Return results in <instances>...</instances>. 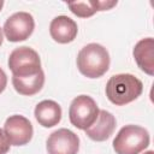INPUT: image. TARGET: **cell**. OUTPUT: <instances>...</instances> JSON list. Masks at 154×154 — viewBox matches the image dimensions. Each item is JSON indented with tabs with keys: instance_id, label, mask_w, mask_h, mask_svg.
Instances as JSON below:
<instances>
[{
	"instance_id": "16",
	"label": "cell",
	"mask_w": 154,
	"mask_h": 154,
	"mask_svg": "<svg viewBox=\"0 0 154 154\" xmlns=\"http://www.w3.org/2000/svg\"><path fill=\"white\" fill-rule=\"evenodd\" d=\"M6 85H7V76H6L5 71L0 67V94L5 90Z\"/></svg>"
},
{
	"instance_id": "13",
	"label": "cell",
	"mask_w": 154,
	"mask_h": 154,
	"mask_svg": "<svg viewBox=\"0 0 154 154\" xmlns=\"http://www.w3.org/2000/svg\"><path fill=\"white\" fill-rule=\"evenodd\" d=\"M12 84L16 91L20 95H25V96L35 95L42 89L45 84V72L43 70H41L30 76H23V77L12 76Z\"/></svg>"
},
{
	"instance_id": "18",
	"label": "cell",
	"mask_w": 154,
	"mask_h": 154,
	"mask_svg": "<svg viewBox=\"0 0 154 154\" xmlns=\"http://www.w3.org/2000/svg\"><path fill=\"white\" fill-rule=\"evenodd\" d=\"M2 6H4V1H2V0H0V11H1Z\"/></svg>"
},
{
	"instance_id": "19",
	"label": "cell",
	"mask_w": 154,
	"mask_h": 154,
	"mask_svg": "<svg viewBox=\"0 0 154 154\" xmlns=\"http://www.w3.org/2000/svg\"><path fill=\"white\" fill-rule=\"evenodd\" d=\"M143 154H154V152H153V150H148V152H146V153H143Z\"/></svg>"
},
{
	"instance_id": "9",
	"label": "cell",
	"mask_w": 154,
	"mask_h": 154,
	"mask_svg": "<svg viewBox=\"0 0 154 154\" xmlns=\"http://www.w3.org/2000/svg\"><path fill=\"white\" fill-rule=\"evenodd\" d=\"M116 124H117L116 118L111 112L106 109H100L95 122L84 131L90 140L96 142H102L111 137V135L116 129Z\"/></svg>"
},
{
	"instance_id": "10",
	"label": "cell",
	"mask_w": 154,
	"mask_h": 154,
	"mask_svg": "<svg viewBox=\"0 0 154 154\" xmlns=\"http://www.w3.org/2000/svg\"><path fill=\"white\" fill-rule=\"evenodd\" d=\"M78 32L77 23L67 16H57L49 24L51 37L58 43L72 42Z\"/></svg>"
},
{
	"instance_id": "2",
	"label": "cell",
	"mask_w": 154,
	"mask_h": 154,
	"mask_svg": "<svg viewBox=\"0 0 154 154\" xmlns=\"http://www.w3.org/2000/svg\"><path fill=\"white\" fill-rule=\"evenodd\" d=\"M109 63L108 51L99 43H88L77 54V67L88 78L103 76L108 71Z\"/></svg>"
},
{
	"instance_id": "11",
	"label": "cell",
	"mask_w": 154,
	"mask_h": 154,
	"mask_svg": "<svg viewBox=\"0 0 154 154\" xmlns=\"http://www.w3.org/2000/svg\"><path fill=\"white\" fill-rule=\"evenodd\" d=\"M134 58L137 66L147 75H154V40L146 37L140 40L134 47Z\"/></svg>"
},
{
	"instance_id": "6",
	"label": "cell",
	"mask_w": 154,
	"mask_h": 154,
	"mask_svg": "<svg viewBox=\"0 0 154 154\" xmlns=\"http://www.w3.org/2000/svg\"><path fill=\"white\" fill-rule=\"evenodd\" d=\"M35 29L34 17L29 12H16L4 24V34L10 42H19L29 38Z\"/></svg>"
},
{
	"instance_id": "12",
	"label": "cell",
	"mask_w": 154,
	"mask_h": 154,
	"mask_svg": "<svg viewBox=\"0 0 154 154\" xmlns=\"http://www.w3.org/2000/svg\"><path fill=\"white\" fill-rule=\"evenodd\" d=\"M34 116L43 128H53L61 120V107L53 100H43L36 105Z\"/></svg>"
},
{
	"instance_id": "7",
	"label": "cell",
	"mask_w": 154,
	"mask_h": 154,
	"mask_svg": "<svg viewBox=\"0 0 154 154\" xmlns=\"http://www.w3.org/2000/svg\"><path fill=\"white\" fill-rule=\"evenodd\" d=\"M4 134L11 146H24L32 138L34 129L30 120L23 116H10L4 124Z\"/></svg>"
},
{
	"instance_id": "5",
	"label": "cell",
	"mask_w": 154,
	"mask_h": 154,
	"mask_svg": "<svg viewBox=\"0 0 154 154\" xmlns=\"http://www.w3.org/2000/svg\"><path fill=\"white\" fill-rule=\"evenodd\" d=\"M99 107L95 100L88 95L75 97L69 107V118L73 126L81 130L89 128L99 114Z\"/></svg>"
},
{
	"instance_id": "17",
	"label": "cell",
	"mask_w": 154,
	"mask_h": 154,
	"mask_svg": "<svg viewBox=\"0 0 154 154\" xmlns=\"http://www.w3.org/2000/svg\"><path fill=\"white\" fill-rule=\"evenodd\" d=\"M2 40H4V37H2V29L0 28V46H1V43H2Z\"/></svg>"
},
{
	"instance_id": "15",
	"label": "cell",
	"mask_w": 154,
	"mask_h": 154,
	"mask_svg": "<svg viewBox=\"0 0 154 154\" xmlns=\"http://www.w3.org/2000/svg\"><path fill=\"white\" fill-rule=\"evenodd\" d=\"M10 146L11 144H10L8 140L6 138L4 130L0 129V154H6L10 150Z\"/></svg>"
},
{
	"instance_id": "4",
	"label": "cell",
	"mask_w": 154,
	"mask_h": 154,
	"mask_svg": "<svg viewBox=\"0 0 154 154\" xmlns=\"http://www.w3.org/2000/svg\"><path fill=\"white\" fill-rule=\"evenodd\" d=\"M8 67L12 76H30L41 71V60L36 51L28 46L14 48L8 57Z\"/></svg>"
},
{
	"instance_id": "1",
	"label": "cell",
	"mask_w": 154,
	"mask_h": 154,
	"mask_svg": "<svg viewBox=\"0 0 154 154\" xmlns=\"http://www.w3.org/2000/svg\"><path fill=\"white\" fill-rule=\"evenodd\" d=\"M142 91V82L131 73L113 75L106 84V96L116 106H124L135 101Z\"/></svg>"
},
{
	"instance_id": "8",
	"label": "cell",
	"mask_w": 154,
	"mask_h": 154,
	"mask_svg": "<svg viewBox=\"0 0 154 154\" xmlns=\"http://www.w3.org/2000/svg\"><path fill=\"white\" fill-rule=\"evenodd\" d=\"M46 148L48 154H77L79 138L69 129H58L48 136Z\"/></svg>"
},
{
	"instance_id": "14",
	"label": "cell",
	"mask_w": 154,
	"mask_h": 154,
	"mask_svg": "<svg viewBox=\"0 0 154 154\" xmlns=\"http://www.w3.org/2000/svg\"><path fill=\"white\" fill-rule=\"evenodd\" d=\"M117 5V1H99V0H87V1H75L67 2L70 11L81 18L91 17L97 11H106Z\"/></svg>"
},
{
	"instance_id": "3",
	"label": "cell",
	"mask_w": 154,
	"mask_h": 154,
	"mask_svg": "<svg viewBox=\"0 0 154 154\" xmlns=\"http://www.w3.org/2000/svg\"><path fill=\"white\" fill-rule=\"evenodd\" d=\"M149 132L138 125L123 126L113 140V149L117 154H140L149 146Z\"/></svg>"
}]
</instances>
